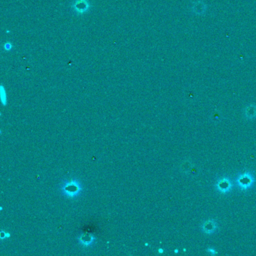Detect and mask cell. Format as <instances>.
I'll return each mask as SVG.
<instances>
[{"label":"cell","mask_w":256,"mask_h":256,"mask_svg":"<svg viewBox=\"0 0 256 256\" xmlns=\"http://www.w3.org/2000/svg\"><path fill=\"white\" fill-rule=\"evenodd\" d=\"M70 8L73 14L80 16L89 12L91 5L89 0H72Z\"/></svg>","instance_id":"6da1fadb"},{"label":"cell","mask_w":256,"mask_h":256,"mask_svg":"<svg viewBox=\"0 0 256 256\" xmlns=\"http://www.w3.org/2000/svg\"><path fill=\"white\" fill-rule=\"evenodd\" d=\"M236 182L240 189L243 191H246L253 186L255 182V178L252 173L244 172L239 175Z\"/></svg>","instance_id":"7a4b0ae2"},{"label":"cell","mask_w":256,"mask_h":256,"mask_svg":"<svg viewBox=\"0 0 256 256\" xmlns=\"http://www.w3.org/2000/svg\"><path fill=\"white\" fill-rule=\"evenodd\" d=\"M232 183L231 180L227 177L219 178L216 180L215 187L218 192L222 194H227L232 189Z\"/></svg>","instance_id":"3957f363"},{"label":"cell","mask_w":256,"mask_h":256,"mask_svg":"<svg viewBox=\"0 0 256 256\" xmlns=\"http://www.w3.org/2000/svg\"><path fill=\"white\" fill-rule=\"evenodd\" d=\"M218 229L217 222L213 219H209L201 224V230L204 234H212Z\"/></svg>","instance_id":"277c9868"},{"label":"cell","mask_w":256,"mask_h":256,"mask_svg":"<svg viewBox=\"0 0 256 256\" xmlns=\"http://www.w3.org/2000/svg\"><path fill=\"white\" fill-rule=\"evenodd\" d=\"M244 116L247 120H253L256 118V105H248L244 110Z\"/></svg>","instance_id":"5b68a950"},{"label":"cell","mask_w":256,"mask_h":256,"mask_svg":"<svg viewBox=\"0 0 256 256\" xmlns=\"http://www.w3.org/2000/svg\"><path fill=\"white\" fill-rule=\"evenodd\" d=\"M13 48V45L11 44V42H9V41H7V42H5L3 44V49L5 51H10V50H12Z\"/></svg>","instance_id":"8992f818"},{"label":"cell","mask_w":256,"mask_h":256,"mask_svg":"<svg viewBox=\"0 0 256 256\" xmlns=\"http://www.w3.org/2000/svg\"><path fill=\"white\" fill-rule=\"evenodd\" d=\"M201 5H202V3H200V5H197H197H195V7H194L195 12H198V13H200V14L201 12H203L202 8H201Z\"/></svg>","instance_id":"52a82bcc"},{"label":"cell","mask_w":256,"mask_h":256,"mask_svg":"<svg viewBox=\"0 0 256 256\" xmlns=\"http://www.w3.org/2000/svg\"><path fill=\"white\" fill-rule=\"evenodd\" d=\"M207 252L212 255H216V254L218 253L217 252H216V250L215 249H213V248H208V249H207Z\"/></svg>","instance_id":"ba28073f"},{"label":"cell","mask_w":256,"mask_h":256,"mask_svg":"<svg viewBox=\"0 0 256 256\" xmlns=\"http://www.w3.org/2000/svg\"><path fill=\"white\" fill-rule=\"evenodd\" d=\"M159 253H163V249H159Z\"/></svg>","instance_id":"9c48e42d"},{"label":"cell","mask_w":256,"mask_h":256,"mask_svg":"<svg viewBox=\"0 0 256 256\" xmlns=\"http://www.w3.org/2000/svg\"><path fill=\"white\" fill-rule=\"evenodd\" d=\"M178 252H179V251H178V249H175V253H178Z\"/></svg>","instance_id":"30bf717a"}]
</instances>
